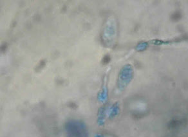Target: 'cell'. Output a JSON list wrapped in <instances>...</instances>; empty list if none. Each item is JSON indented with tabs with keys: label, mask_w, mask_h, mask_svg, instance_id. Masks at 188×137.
I'll return each instance as SVG.
<instances>
[{
	"label": "cell",
	"mask_w": 188,
	"mask_h": 137,
	"mask_svg": "<svg viewBox=\"0 0 188 137\" xmlns=\"http://www.w3.org/2000/svg\"><path fill=\"white\" fill-rule=\"evenodd\" d=\"M110 56L108 55H105L103 59L102 60V63L103 64H106L108 62L110 61Z\"/></svg>",
	"instance_id": "obj_1"
}]
</instances>
